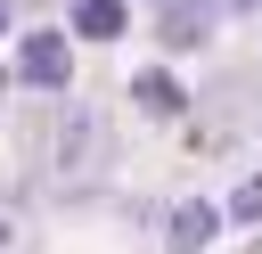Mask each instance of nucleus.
Returning <instances> with one entry per match:
<instances>
[{
  "label": "nucleus",
  "mask_w": 262,
  "mask_h": 254,
  "mask_svg": "<svg viewBox=\"0 0 262 254\" xmlns=\"http://www.w3.org/2000/svg\"><path fill=\"white\" fill-rule=\"evenodd\" d=\"M25 82H41V90L66 82V41H57V33H33V41H25Z\"/></svg>",
  "instance_id": "obj_1"
},
{
  "label": "nucleus",
  "mask_w": 262,
  "mask_h": 254,
  "mask_svg": "<svg viewBox=\"0 0 262 254\" xmlns=\"http://www.w3.org/2000/svg\"><path fill=\"white\" fill-rule=\"evenodd\" d=\"M205 238H213V205H180L172 213V254H196Z\"/></svg>",
  "instance_id": "obj_2"
},
{
  "label": "nucleus",
  "mask_w": 262,
  "mask_h": 254,
  "mask_svg": "<svg viewBox=\"0 0 262 254\" xmlns=\"http://www.w3.org/2000/svg\"><path fill=\"white\" fill-rule=\"evenodd\" d=\"M205 33H213L205 8H164V41H205Z\"/></svg>",
  "instance_id": "obj_3"
},
{
  "label": "nucleus",
  "mask_w": 262,
  "mask_h": 254,
  "mask_svg": "<svg viewBox=\"0 0 262 254\" xmlns=\"http://www.w3.org/2000/svg\"><path fill=\"white\" fill-rule=\"evenodd\" d=\"M131 98H139V107H156V115H180V90H172L164 74H139V82H131Z\"/></svg>",
  "instance_id": "obj_4"
},
{
  "label": "nucleus",
  "mask_w": 262,
  "mask_h": 254,
  "mask_svg": "<svg viewBox=\"0 0 262 254\" xmlns=\"http://www.w3.org/2000/svg\"><path fill=\"white\" fill-rule=\"evenodd\" d=\"M74 25L82 33H115L123 25V0H74Z\"/></svg>",
  "instance_id": "obj_5"
},
{
  "label": "nucleus",
  "mask_w": 262,
  "mask_h": 254,
  "mask_svg": "<svg viewBox=\"0 0 262 254\" xmlns=\"http://www.w3.org/2000/svg\"><path fill=\"white\" fill-rule=\"evenodd\" d=\"M237 213H246V221H262V180H246V188H237Z\"/></svg>",
  "instance_id": "obj_6"
},
{
  "label": "nucleus",
  "mask_w": 262,
  "mask_h": 254,
  "mask_svg": "<svg viewBox=\"0 0 262 254\" xmlns=\"http://www.w3.org/2000/svg\"><path fill=\"white\" fill-rule=\"evenodd\" d=\"M0 246H8V229H0Z\"/></svg>",
  "instance_id": "obj_7"
}]
</instances>
